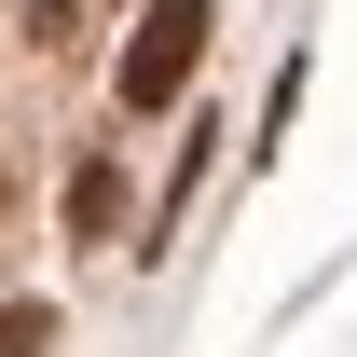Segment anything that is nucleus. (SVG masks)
I'll return each mask as SVG.
<instances>
[{
  "mask_svg": "<svg viewBox=\"0 0 357 357\" xmlns=\"http://www.w3.org/2000/svg\"><path fill=\"white\" fill-rule=\"evenodd\" d=\"M83 14H96V0H28V42H42V55H55V42H83Z\"/></svg>",
  "mask_w": 357,
  "mask_h": 357,
  "instance_id": "nucleus-4",
  "label": "nucleus"
},
{
  "mask_svg": "<svg viewBox=\"0 0 357 357\" xmlns=\"http://www.w3.org/2000/svg\"><path fill=\"white\" fill-rule=\"evenodd\" d=\"M192 55H206V0H151V14H137V42H124V69H110L124 110H165V96L192 83Z\"/></svg>",
  "mask_w": 357,
  "mask_h": 357,
  "instance_id": "nucleus-1",
  "label": "nucleus"
},
{
  "mask_svg": "<svg viewBox=\"0 0 357 357\" xmlns=\"http://www.w3.org/2000/svg\"><path fill=\"white\" fill-rule=\"evenodd\" d=\"M69 234H83V248H96V234H124V165H110V151L69 178Z\"/></svg>",
  "mask_w": 357,
  "mask_h": 357,
  "instance_id": "nucleus-2",
  "label": "nucleus"
},
{
  "mask_svg": "<svg viewBox=\"0 0 357 357\" xmlns=\"http://www.w3.org/2000/svg\"><path fill=\"white\" fill-rule=\"evenodd\" d=\"M0 192H14V178H0Z\"/></svg>",
  "mask_w": 357,
  "mask_h": 357,
  "instance_id": "nucleus-5",
  "label": "nucleus"
},
{
  "mask_svg": "<svg viewBox=\"0 0 357 357\" xmlns=\"http://www.w3.org/2000/svg\"><path fill=\"white\" fill-rule=\"evenodd\" d=\"M0 357H55V303H0Z\"/></svg>",
  "mask_w": 357,
  "mask_h": 357,
  "instance_id": "nucleus-3",
  "label": "nucleus"
}]
</instances>
